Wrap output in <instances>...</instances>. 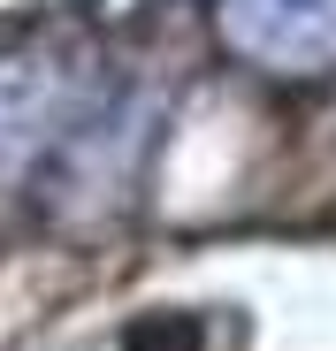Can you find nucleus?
Segmentation results:
<instances>
[{
    "instance_id": "obj_1",
    "label": "nucleus",
    "mask_w": 336,
    "mask_h": 351,
    "mask_svg": "<svg viewBox=\"0 0 336 351\" xmlns=\"http://www.w3.org/2000/svg\"><path fill=\"white\" fill-rule=\"evenodd\" d=\"M214 23L267 77H321L336 69V0H214Z\"/></svg>"
}]
</instances>
